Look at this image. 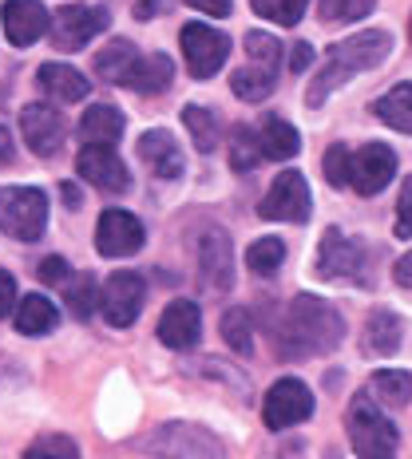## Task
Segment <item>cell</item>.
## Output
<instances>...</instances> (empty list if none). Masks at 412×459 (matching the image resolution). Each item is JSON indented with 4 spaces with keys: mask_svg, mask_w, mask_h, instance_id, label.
I'll list each match as a JSON object with an SVG mask.
<instances>
[{
    "mask_svg": "<svg viewBox=\"0 0 412 459\" xmlns=\"http://www.w3.org/2000/svg\"><path fill=\"white\" fill-rule=\"evenodd\" d=\"M143 298H147V285H143L139 273H111L100 290V309L108 317V325L127 329V325L139 321Z\"/></svg>",
    "mask_w": 412,
    "mask_h": 459,
    "instance_id": "7",
    "label": "cell"
},
{
    "mask_svg": "<svg viewBox=\"0 0 412 459\" xmlns=\"http://www.w3.org/2000/svg\"><path fill=\"white\" fill-rule=\"evenodd\" d=\"M325 178H329L337 190L349 186V178H353V155H349V147L333 143V147L325 151Z\"/></svg>",
    "mask_w": 412,
    "mask_h": 459,
    "instance_id": "38",
    "label": "cell"
},
{
    "mask_svg": "<svg viewBox=\"0 0 412 459\" xmlns=\"http://www.w3.org/2000/svg\"><path fill=\"white\" fill-rule=\"evenodd\" d=\"M21 131H24L28 147L40 159H52L64 143V119H60V111L48 108V103H28L21 111Z\"/></svg>",
    "mask_w": 412,
    "mask_h": 459,
    "instance_id": "15",
    "label": "cell"
},
{
    "mask_svg": "<svg viewBox=\"0 0 412 459\" xmlns=\"http://www.w3.org/2000/svg\"><path fill=\"white\" fill-rule=\"evenodd\" d=\"M75 170H80V178H88L95 190H103V195H123V190L131 186L127 162L115 155L111 147H83L80 159H75Z\"/></svg>",
    "mask_w": 412,
    "mask_h": 459,
    "instance_id": "10",
    "label": "cell"
},
{
    "mask_svg": "<svg viewBox=\"0 0 412 459\" xmlns=\"http://www.w3.org/2000/svg\"><path fill=\"white\" fill-rule=\"evenodd\" d=\"M147 234H143V222L127 210H103L100 226H95V246H100L103 257H131L143 250Z\"/></svg>",
    "mask_w": 412,
    "mask_h": 459,
    "instance_id": "9",
    "label": "cell"
},
{
    "mask_svg": "<svg viewBox=\"0 0 412 459\" xmlns=\"http://www.w3.org/2000/svg\"><path fill=\"white\" fill-rule=\"evenodd\" d=\"M159 4H162V0H143V4L136 8V16H139V21H147V16H151V13H155V8H159Z\"/></svg>",
    "mask_w": 412,
    "mask_h": 459,
    "instance_id": "46",
    "label": "cell"
},
{
    "mask_svg": "<svg viewBox=\"0 0 412 459\" xmlns=\"http://www.w3.org/2000/svg\"><path fill=\"white\" fill-rule=\"evenodd\" d=\"M198 333H203V313H198L195 301H171L159 317V341L167 349H190L198 344Z\"/></svg>",
    "mask_w": 412,
    "mask_h": 459,
    "instance_id": "17",
    "label": "cell"
},
{
    "mask_svg": "<svg viewBox=\"0 0 412 459\" xmlns=\"http://www.w3.org/2000/svg\"><path fill=\"white\" fill-rule=\"evenodd\" d=\"M171 75H175V68H171V60L162 52L159 56H139L136 72L127 75V88H136L143 95H159V91L171 88Z\"/></svg>",
    "mask_w": 412,
    "mask_h": 459,
    "instance_id": "24",
    "label": "cell"
},
{
    "mask_svg": "<svg viewBox=\"0 0 412 459\" xmlns=\"http://www.w3.org/2000/svg\"><path fill=\"white\" fill-rule=\"evenodd\" d=\"M408 36H412V24H408Z\"/></svg>",
    "mask_w": 412,
    "mask_h": 459,
    "instance_id": "47",
    "label": "cell"
},
{
    "mask_svg": "<svg viewBox=\"0 0 412 459\" xmlns=\"http://www.w3.org/2000/svg\"><path fill=\"white\" fill-rule=\"evenodd\" d=\"M405 341V321L392 309H373L365 321V352L373 357H392Z\"/></svg>",
    "mask_w": 412,
    "mask_h": 459,
    "instance_id": "19",
    "label": "cell"
},
{
    "mask_svg": "<svg viewBox=\"0 0 412 459\" xmlns=\"http://www.w3.org/2000/svg\"><path fill=\"white\" fill-rule=\"evenodd\" d=\"M397 238H412V178L397 198Z\"/></svg>",
    "mask_w": 412,
    "mask_h": 459,
    "instance_id": "39",
    "label": "cell"
},
{
    "mask_svg": "<svg viewBox=\"0 0 412 459\" xmlns=\"http://www.w3.org/2000/svg\"><path fill=\"white\" fill-rule=\"evenodd\" d=\"M258 159H266L258 135L250 127H234V135H230V167L234 170H254Z\"/></svg>",
    "mask_w": 412,
    "mask_h": 459,
    "instance_id": "32",
    "label": "cell"
},
{
    "mask_svg": "<svg viewBox=\"0 0 412 459\" xmlns=\"http://www.w3.org/2000/svg\"><path fill=\"white\" fill-rule=\"evenodd\" d=\"M369 392L385 400L389 408H405L412 400V377L405 368H381V372H373Z\"/></svg>",
    "mask_w": 412,
    "mask_h": 459,
    "instance_id": "27",
    "label": "cell"
},
{
    "mask_svg": "<svg viewBox=\"0 0 412 459\" xmlns=\"http://www.w3.org/2000/svg\"><path fill=\"white\" fill-rule=\"evenodd\" d=\"M274 83H277V75L258 68V64H246V68H238L234 75H230V88H234V95L242 103H262L266 95L274 91Z\"/></svg>",
    "mask_w": 412,
    "mask_h": 459,
    "instance_id": "28",
    "label": "cell"
},
{
    "mask_svg": "<svg viewBox=\"0 0 412 459\" xmlns=\"http://www.w3.org/2000/svg\"><path fill=\"white\" fill-rule=\"evenodd\" d=\"M246 52H250V64H258V68H266L274 75H277V68H282V44H277L274 36L250 32L246 36Z\"/></svg>",
    "mask_w": 412,
    "mask_h": 459,
    "instance_id": "36",
    "label": "cell"
},
{
    "mask_svg": "<svg viewBox=\"0 0 412 459\" xmlns=\"http://www.w3.org/2000/svg\"><path fill=\"white\" fill-rule=\"evenodd\" d=\"M48 226V198L36 186H0V230L16 242H36Z\"/></svg>",
    "mask_w": 412,
    "mask_h": 459,
    "instance_id": "4",
    "label": "cell"
},
{
    "mask_svg": "<svg viewBox=\"0 0 412 459\" xmlns=\"http://www.w3.org/2000/svg\"><path fill=\"white\" fill-rule=\"evenodd\" d=\"M64 301H68L72 317L88 321L95 313V301H100V290H95V277L92 273H75L64 281Z\"/></svg>",
    "mask_w": 412,
    "mask_h": 459,
    "instance_id": "29",
    "label": "cell"
},
{
    "mask_svg": "<svg viewBox=\"0 0 412 459\" xmlns=\"http://www.w3.org/2000/svg\"><path fill=\"white\" fill-rule=\"evenodd\" d=\"M377 0H318V13L325 24H345V21H361L373 13Z\"/></svg>",
    "mask_w": 412,
    "mask_h": 459,
    "instance_id": "35",
    "label": "cell"
},
{
    "mask_svg": "<svg viewBox=\"0 0 412 459\" xmlns=\"http://www.w3.org/2000/svg\"><path fill=\"white\" fill-rule=\"evenodd\" d=\"M310 60H313V48L310 44H294V72H302V68H310Z\"/></svg>",
    "mask_w": 412,
    "mask_h": 459,
    "instance_id": "44",
    "label": "cell"
},
{
    "mask_svg": "<svg viewBox=\"0 0 412 459\" xmlns=\"http://www.w3.org/2000/svg\"><path fill=\"white\" fill-rule=\"evenodd\" d=\"M373 111H377L392 131L412 135V83H397L389 95H381V100L373 103Z\"/></svg>",
    "mask_w": 412,
    "mask_h": 459,
    "instance_id": "26",
    "label": "cell"
},
{
    "mask_svg": "<svg viewBox=\"0 0 412 459\" xmlns=\"http://www.w3.org/2000/svg\"><path fill=\"white\" fill-rule=\"evenodd\" d=\"M119 135H123V115H119V108H111V103H95V108L83 111V119H80L83 147H111Z\"/></svg>",
    "mask_w": 412,
    "mask_h": 459,
    "instance_id": "20",
    "label": "cell"
},
{
    "mask_svg": "<svg viewBox=\"0 0 412 459\" xmlns=\"http://www.w3.org/2000/svg\"><path fill=\"white\" fill-rule=\"evenodd\" d=\"M56 321H60V313H56V305L40 298V293H28V298L16 305V329L28 333V337H40V333H52Z\"/></svg>",
    "mask_w": 412,
    "mask_h": 459,
    "instance_id": "25",
    "label": "cell"
},
{
    "mask_svg": "<svg viewBox=\"0 0 412 459\" xmlns=\"http://www.w3.org/2000/svg\"><path fill=\"white\" fill-rule=\"evenodd\" d=\"M223 341L230 344V349L238 352V357H250L254 352V329H250V317H246V309H226L223 317Z\"/></svg>",
    "mask_w": 412,
    "mask_h": 459,
    "instance_id": "31",
    "label": "cell"
},
{
    "mask_svg": "<svg viewBox=\"0 0 412 459\" xmlns=\"http://www.w3.org/2000/svg\"><path fill=\"white\" fill-rule=\"evenodd\" d=\"M198 270L210 290H230L234 285V254H230V238L218 230H206L198 242Z\"/></svg>",
    "mask_w": 412,
    "mask_h": 459,
    "instance_id": "18",
    "label": "cell"
},
{
    "mask_svg": "<svg viewBox=\"0 0 412 459\" xmlns=\"http://www.w3.org/2000/svg\"><path fill=\"white\" fill-rule=\"evenodd\" d=\"M258 143H262V155L266 159H294L302 151V135L294 123H285L282 115H270V119L262 123V131H258Z\"/></svg>",
    "mask_w": 412,
    "mask_h": 459,
    "instance_id": "23",
    "label": "cell"
},
{
    "mask_svg": "<svg viewBox=\"0 0 412 459\" xmlns=\"http://www.w3.org/2000/svg\"><path fill=\"white\" fill-rule=\"evenodd\" d=\"M0 162H13V135L0 127Z\"/></svg>",
    "mask_w": 412,
    "mask_h": 459,
    "instance_id": "45",
    "label": "cell"
},
{
    "mask_svg": "<svg viewBox=\"0 0 412 459\" xmlns=\"http://www.w3.org/2000/svg\"><path fill=\"white\" fill-rule=\"evenodd\" d=\"M187 4L206 16H230V0H187Z\"/></svg>",
    "mask_w": 412,
    "mask_h": 459,
    "instance_id": "42",
    "label": "cell"
},
{
    "mask_svg": "<svg viewBox=\"0 0 412 459\" xmlns=\"http://www.w3.org/2000/svg\"><path fill=\"white\" fill-rule=\"evenodd\" d=\"M8 313H16V281L13 273L0 270V317H8Z\"/></svg>",
    "mask_w": 412,
    "mask_h": 459,
    "instance_id": "41",
    "label": "cell"
},
{
    "mask_svg": "<svg viewBox=\"0 0 412 459\" xmlns=\"http://www.w3.org/2000/svg\"><path fill=\"white\" fill-rule=\"evenodd\" d=\"M361 265H365L361 246L349 242L337 226L325 230L321 246H318V273L329 277V281H341V277H361Z\"/></svg>",
    "mask_w": 412,
    "mask_h": 459,
    "instance_id": "13",
    "label": "cell"
},
{
    "mask_svg": "<svg viewBox=\"0 0 412 459\" xmlns=\"http://www.w3.org/2000/svg\"><path fill=\"white\" fill-rule=\"evenodd\" d=\"M262 218H270V222H305L310 218V186H305V175H298V170L277 175L274 186L262 198Z\"/></svg>",
    "mask_w": 412,
    "mask_h": 459,
    "instance_id": "8",
    "label": "cell"
},
{
    "mask_svg": "<svg viewBox=\"0 0 412 459\" xmlns=\"http://www.w3.org/2000/svg\"><path fill=\"white\" fill-rule=\"evenodd\" d=\"M397 285H405V290H412V250L397 262Z\"/></svg>",
    "mask_w": 412,
    "mask_h": 459,
    "instance_id": "43",
    "label": "cell"
},
{
    "mask_svg": "<svg viewBox=\"0 0 412 459\" xmlns=\"http://www.w3.org/2000/svg\"><path fill=\"white\" fill-rule=\"evenodd\" d=\"M108 28V8H95V4H72L56 16V32L52 40L60 52H80L88 40Z\"/></svg>",
    "mask_w": 412,
    "mask_h": 459,
    "instance_id": "11",
    "label": "cell"
},
{
    "mask_svg": "<svg viewBox=\"0 0 412 459\" xmlns=\"http://www.w3.org/2000/svg\"><path fill=\"white\" fill-rule=\"evenodd\" d=\"M36 80H40V88L52 95V100H60V103H80L83 95L92 91V83L83 80V72H75L72 64H56V60L44 64Z\"/></svg>",
    "mask_w": 412,
    "mask_h": 459,
    "instance_id": "21",
    "label": "cell"
},
{
    "mask_svg": "<svg viewBox=\"0 0 412 459\" xmlns=\"http://www.w3.org/2000/svg\"><path fill=\"white\" fill-rule=\"evenodd\" d=\"M349 439L361 459H392L397 455V428L373 404L369 396H357L349 404Z\"/></svg>",
    "mask_w": 412,
    "mask_h": 459,
    "instance_id": "3",
    "label": "cell"
},
{
    "mask_svg": "<svg viewBox=\"0 0 412 459\" xmlns=\"http://www.w3.org/2000/svg\"><path fill=\"white\" fill-rule=\"evenodd\" d=\"M179 40H183L187 72L195 75V80H210L215 72H223L226 56H230V40H226V32H218V28H210V24L190 21V24L183 28V32H179Z\"/></svg>",
    "mask_w": 412,
    "mask_h": 459,
    "instance_id": "5",
    "label": "cell"
},
{
    "mask_svg": "<svg viewBox=\"0 0 412 459\" xmlns=\"http://www.w3.org/2000/svg\"><path fill=\"white\" fill-rule=\"evenodd\" d=\"M183 123H187V131H190V143H195L203 155H210V151L218 147V119L206 108H195V103H187V108H183Z\"/></svg>",
    "mask_w": 412,
    "mask_h": 459,
    "instance_id": "30",
    "label": "cell"
},
{
    "mask_svg": "<svg viewBox=\"0 0 412 459\" xmlns=\"http://www.w3.org/2000/svg\"><path fill=\"white\" fill-rule=\"evenodd\" d=\"M345 337V321L341 313L333 309L329 301L321 298H294V305L285 309L282 321V352L285 357H321V352H333Z\"/></svg>",
    "mask_w": 412,
    "mask_h": 459,
    "instance_id": "1",
    "label": "cell"
},
{
    "mask_svg": "<svg viewBox=\"0 0 412 459\" xmlns=\"http://www.w3.org/2000/svg\"><path fill=\"white\" fill-rule=\"evenodd\" d=\"M40 281L44 285H64L68 281V262H64V257H44L40 262Z\"/></svg>",
    "mask_w": 412,
    "mask_h": 459,
    "instance_id": "40",
    "label": "cell"
},
{
    "mask_svg": "<svg viewBox=\"0 0 412 459\" xmlns=\"http://www.w3.org/2000/svg\"><path fill=\"white\" fill-rule=\"evenodd\" d=\"M136 64H139V52L127 40H111L103 52H95V75L108 83H123V88H127V75L136 72Z\"/></svg>",
    "mask_w": 412,
    "mask_h": 459,
    "instance_id": "22",
    "label": "cell"
},
{
    "mask_svg": "<svg viewBox=\"0 0 412 459\" xmlns=\"http://www.w3.org/2000/svg\"><path fill=\"white\" fill-rule=\"evenodd\" d=\"M262 416H266V428L285 432V428H294V424H302V420L313 416V392L294 377L277 380L262 400Z\"/></svg>",
    "mask_w": 412,
    "mask_h": 459,
    "instance_id": "6",
    "label": "cell"
},
{
    "mask_svg": "<svg viewBox=\"0 0 412 459\" xmlns=\"http://www.w3.org/2000/svg\"><path fill=\"white\" fill-rule=\"evenodd\" d=\"M250 4H254V13H258V16H266V21L294 28V24H298L302 16H305L310 0H250Z\"/></svg>",
    "mask_w": 412,
    "mask_h": 459,
    "instance_id": "33",
    "label": "cell"
},
{
    "mask_svg": "<svg viewBox=\"0 0 412 459\" xmlns=\"http://www.w3.org/2000/svg\"><path fill=\"white\" fill-rule=\"evenodd\" d=\"M139 159L147 162V170L162 183H175L179 175H183V147L175 143L171 131H147V135L139 139Z\"/></svg>",
    "mask_w": 412,
    "mask_h": 459,
    "instance_id": "16",
    "label": "cell"
},
{
    "mask_svg": "<svg viewBox=\"0 0 412 459\" xmlns=\"http://www.w3.org/2000/svg\"><path fill=\"white\" fill-rule=\"evenodd\" d=\"M0 24H4L8 44L28 48L52 28V16H48V8L40 0H8L4 13H0Z\"/></svg>",
    "mask_w": 412,
    "mask_h": 459,
    "instance_id": "14",
    "label": "cell"
},
{
    "mask_svg": "<svg viewBox=\"0 0 412 459\" xmlns=\"http://www.w3.org/2000/svg\"><path fill=\"white\" fill-rule=\"evenodd\" d=\"M246 262H250L254 273H274L285 262V242L282 238H258L250 246V254H246Z\"/></svg>",
    "mask_w": 412,
    "mask_h": 459,
    "instance_id": "34",
    "label": "cell"
},
{
    "mask_svg": "<svg viewBox=\"0 0 412 459\" xmlns=\"http://www.w3.org/2000/svg\"><path fill=\"white\" fill-rule=\"evenodd\" d=\"M392 175H397V155H392L385 143H365V147L353 155L349 186L369 198V195H381V190L392 183Z\"/></svg>",
    "mask_w": 412,
    "mask_h": 459,
    "instance_id": "12",
    "label": "cell"
},
{
    "mask_svg": "<svg viewBox=\"0 0 412 459\" xmlns=\"http://www.w3.org/2000/svg\"><path fill=\"white\" fill-rule=\"evenodd\" d=\"M389 48H392L389 32H377V28H369V32H353L349 40H337L329 52H325V64H321L318 80L310 83V91H305V103H310V108H321V103L329 100V91H337L349 75L385 64Z\"/></svg>",
    "mask_w": 412,
    "mask_h": 459,
    "instance_id": "2",
    "label": "cell"
},
{
    "mask_svg": "<svg viewBox=\"0 0 412 459\" xmlns=\"http://www.w3.org/2000/svg\"><path fill=\"white\" fill-rule=\"evenodd\" d=\"M24 459H80V447L68 436H40V439H32Z\"/></svg>",
    "mask_w": 412,
    "mask_h": 459,
    "instance_id": "37",
    "label": "cell"
}]
</instances>
